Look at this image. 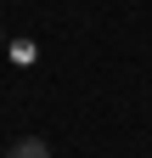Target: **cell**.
<instances>
[{
    "label": "cell",
    "instance_id": "7a4b0ae2",
    "mask_svg": "<svg viewBox=\"0 0 152 158\" xmlns=\"http://www.w3.org/2000/svg\"><path fill=\"white\" fill-rule=\"evenodd\" d=\"M11 56L17 62H34V40H11Z\"/></svg>",
    "mask_w": 152,
    "mask_h": 158
},
{
    "label": "cell",
    "instance_id": "6da1fadb",
    "mask_svg": "<svg viewBox=\"0 0 152 158\" xmlns=\"http://www.w3.org/2000/svg\"><path fill=\"white\" fill-rule=\"evenodd\" d=\"M6 158H51V141H40V135H17V141H6Z\"/></svg>",
    "mask_w": 152,
    "mask_h": 158
},
{
    "label": "cell",
    "instance_id": "3957f363",
    "mask_svg": "<svg viewBox=\"0 0 152 158\" xmlns=\"http://www.w3.org/2000/svg\"><path fill=\"white\" fill-rule=\"evenodd\" d=\"M0 158H6V152H0Z\"/></svg>",
    "mask_w": 152,
    "mask_h": 158
}]
</instances>
